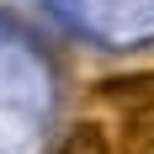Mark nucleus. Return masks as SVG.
Instances as JSON below:
<instances>
[{
	"label": "nucleus",
	"mask_w": 154,
	"mask_h": 154,
	"mask_svg": "<svg viewBox=\"0 0 154 154\" xmlns=\"http://www.w3.org/2000/svg\"><path fill=\"white\" fill-rule=\"evenodd\" d=\"M91 101L96 106L117 112V117H143V112H154V69H128V75H106L91 85Z\"/></svg>",
	"instance_id": "f257e3e1"
},
{
	"label": "nucleus",
	"mask_w": 154,
	"mask_h": 154,
	"mask_svg": "<svg viewBox=\"0 0 154 154\" xmlns=\"http://www.w3.org/2000/svg\"><path fill=\"white\" fill-rule=\"evenodd\" d=\"M59 154H117V149H112V133H106V128L85 117V122H75L69 133H64Z\"/></svg>",
	"instance_id": "f03ea898"
},
{
	"label": "nucleus",
	"mask_w": 154,
	"mask_h": 154,
	"mask_svg": "<svg viewBox=\"0 0 154 154\" xmlns=\"http://www.w3.org/2000/svg\"><path fill=\"white\" fill-rule=\"evenodd\" d=\"M112 149H117V154H154V112L128 117V122H122V133L112 138Z\"/></svg>",
	"instance_id": "7ed1b4c3"
}]
</instances>
